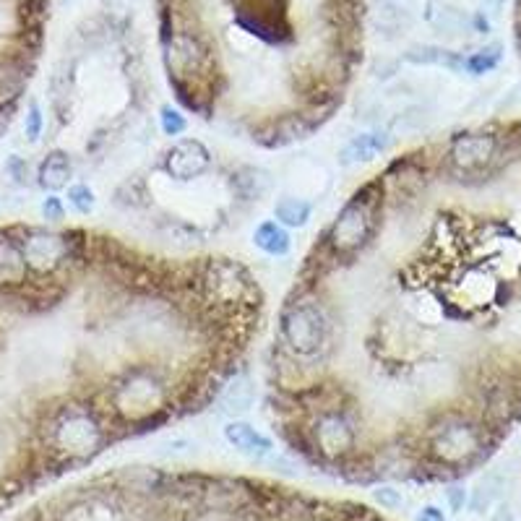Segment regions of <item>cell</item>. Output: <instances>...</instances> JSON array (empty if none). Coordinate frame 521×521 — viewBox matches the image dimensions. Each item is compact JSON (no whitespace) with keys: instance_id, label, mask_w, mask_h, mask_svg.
Segmentation results:
<instances>
[{"instance_id":"1","label":"cell","mask_w":521,"mask_h":521,"mask_svg":"<svg viewBox=\"0 0 521 521\" xmlns=\"http://www.w3.org/2000/svg\"><path fill=\"white\" fill-rule=\"evenodd\" d=\"M159 34H185L212 68V94L282 84L308 110L334 107L363 58L365 0H157Z\"/></svg>"},{"instance_id":"2","label":"cell","mask_w":521,"mask_h":521,"mask_svg":"<svg viewBox=\"0 0 521 521\" xmlns=\"http://www.w3.org/2000/svg\"><path fill=\"white\" fill-rule=\"evenodd\" d=\"M170 383L154 365H131L107 383L105 402L120 423L144 425L167 407Z\"/></svg>"},{"instance_id":"3","label":"cell","mask_w":521,"mask_h":521,"mask_svg":"<svg viewBox=\"0 0 521 521\" xmlns=\"http://www.w3.org/2000/svg\"><path fill=\"white\" fill-rule=\"evenodd\" d=\"M425 441H428L430 459L451 469L480 462L495 446L488 428L475 415L462 412V409L441 412L430 423Z\"/></svg>"},{"instance_id":"4","label":"cell","mask_w":521,"mask_h":521,"mask_svg":"<svg viewBox=\"0 0 521 521\" xmlns=\"http://www.w3.org/2000/svg\"><path fill=\"white\" fill-rule=\"evenodd\" d=\"M383 209V180L365 183L355 196L342 206V212L331 222L329 232L324 238V248L331 258H355L376 238L378 225H381Z\"/></svg>"},{"instance_id":"5","label":"cell","mask_w":521,"mask_h":521,"mask_svg":"<svg viewBox=\"0 0 521 521\" xmlns=\"http://www.w3.org/2000/svg\"><path fill=\"white\" fill-rule=\"evenodd\" d=\"M331 316L326 305L310 292L290 297L279 316V339L284 350L300 360L321 355L329 344Z\"/></svg>"},{"instance_id":"6","label":"cell","mask_w":521,"mask_h":521,"mask_svg":"<svg viewBox=\"0 0 521 521\" xmlns=\"http://www.w3.org/2000/svg\"><path fill=\"white\" fill-rule=\"evenodd\" d=\"M45 436L58 454L92 456L107 441V430L86 402H63L47 417Z\"/></svg>"},{"instance_id":"7","label":"cell","mask_w":521,"mask_h":521,"mask_svg":"<svg viewBox=\"0 0 521 521\" xmlns=\"http://www.w3.org/2000/svg\"><path fill=\"white\" fill-rule=\"evenodd\" d=\"M21 245V253L27 258L29 274L37 277H53L66 269L71 261H76L81 253V245L76 243V232H53L42 227H24L16 235Z\"/></svg>"},{"instance_id":"8","label":"cell","mask_w":521,"mask_h":521,"mask_svg":"<svg viewBox=\"0 0 521 521\" xmlns=\"http://www.w3.org/2000/svg\"><path fill=\"white\" fill-rule=\"evenodd\" d=\"M443 157L451 175L462 180L490 172L501 157V131L480 128V131L456 133Z\"/></svg>"},{"instance_id":"9","label":"cell","mask_w":521,"mask_h":521,"mask_svg":"<svg viewBox=\"0 0 521 521\" xmlns=\"http://www.w3.org/2000/svg\"><path fill=\"white\" fill-rule=\"evenodd\" d=\"M355 441V425L350 423V417L344 415L342 409L334 407L318 412L316 423H313V443H316L318 454L339 459V456L350 454Z\"/></svg>"},{"instance_id":"10","label":"cell","mask_w":521,"mask_h":521,"mask_svg":"<svg viewBox=\"0 0 521 521\" xmlns=\"http://www.w3.org/2000/svg\"><path fill=\"white\" fill-rule=\"evenodd\" d=\"M204 282L209 295L217 297L219 303H243L253 290L251 274L230 258L209 261L204 271Z\"/></svg>"},{"instance_id":"11","label":"cell","mask_w":521,"mask_h":521,"mask_svg":"<svg viewBox=\"0 0 521 521\" xmlns=\"http://www.w3.org/2000/svg\"><path fill=\"white\" fill-rule=\"evenodd\" d=\"M212 167V152L198 139H180L162 157V170L178 183H191Z\"/></svg>"},{"instance_id":"12","label":"cell","mask_w":521,"mask_h":521,"mask_svg":"<svg viewBox=\"0 0 521 521\" xmlns=\"http://www.w3.org/2000/svg\"><path fill=\"white\" fill-rule=\"evenodd\" d=\"M32 55H0V113H11L27 92L34 71Z\"/></svg>"},{"instance_id":"13","label":"cell","mask_w":521,"mask_h":521,"mask_svg":"<svg viewBox=\"0 0 521 521\" xmlns=\"http://www.w3.org/2000/svg\"><path fill=\"white\" fill-rule=\"evenodd\" d=\"M29 266L16 235L0 232V292H11L27 284Z\"/></svg>"},{"instance_id":"14","label":"cell","mask_w":521,"mask_h":521,"mask_svg":"<svg viewBox=\"0 0 521 521\" xmlns=\"http://www.w3.org/2000/svg\"><path fill=\"white\" fill-rule=\"evenodd\" d=\"M225 441L230 443L238 454L248 456V459H256V462H264V459H269V456L274 454L271 438H266L261 430L243 423V420H230V423L225 425Z\"/></svg>"},{"instance_id":"15","label":"cell","mask_w":521,"mask_h":521,"mask_svg":"<svg viewBox=\"0 0 521 521\" xmlns=\"http://www.w3.org/2000/svg\"><path fill=\"white\" fill-rule=\"evenodd\" d=\"M391 146L389 131H368V133H357L355 139L347 141L342 152H339V162L344 167H355L365 165L370 159H376L378 154H383Z\"/></svg>"},{"instance_id":"16","label":"cell","mask_w":521,"mask_h":521,"mask_svg":"<svg viewBox=\"0 0 521 521\" xmlns=\"http://www.w3.org/2000/svg\"><path fill=\"white\" fill-rule=\"evenodd\" d=\"M253 402H256L253 381L248 376H238V373L227 378V383L222 386V391H219L217 396L219 412H225V415L235 417V420H238V415L248 412V409L253 407Z\"/></svg>"},{"instance_id":"17","label":"cell","mask_w":521,"mask_h":521,"mask_svg":"<svg viewBox=\"0 0 521 521\" xmlns=\"http://www.w3.org/2000/svg\"><path fill=\"white\" fill-rule=\"evenodd\" d=\"M73 178V162L68 152L63 149H53L37 167V185L47 193H58L68 188Z\"/></svg>"},{"instance_id":"18","label":"cell","mask_w":521,"mask_h":521,"mask_svg":"<svg viewBox=\"0 0 521 521\" xmlns=\"http://www.w3.org/2000/svg\"><path fill=\"white\" fill-rule=\"evenodd\" d=\"M253 245H256L261 253H266V256H287L292 248L290 230L284 225H279L277 219H266V222H261V225L253 230Z\"/></svg>"},{"instance_id":"19","label":"cell","mask_w":521,"mask_h":521,"mask_svg":"<svg viewBox=\"0 0 521 521\" xmlns=\"http://www.w3.org/2000/svg\"><path fill=\"white\" fill-rule=\"evenodd\" d=\"M269 188V172L261 170V167H240L238 172H232V191L245 201H258L269 193Z\"/></svg>"},{"instance_id":"20","label":"cell","mask_w":521,"mask_h":521,"mask_svg":"<svg viewBox=\"0 0 521 521\" xmlns=\"http://www.w3.org/2000/svg\"><path fill=\"white\" fill-rule=\"evenodd\" d=\"M310 214H313V206L305 198L282 196L274 204V219L284 227H305L310 222Z\"/></svg>"},{"instance_id":"21","label":"cell","mask_w":521,"mask_h":521,"mask_svg":"<svg viewBox=\"0 0 521 521\" xmlns=\"http://www.w3.org/2000/svg\"><path fill=\"white\" fill-rule=\"evenodd\" d=\"M68 204H71L73 212L86 217V214H92L94 206H97V193L86 183H73L68 185Z\"/></svg>"},{"instance_id":"22","label":"cell","mask_w":521,"mask_h":521,"mask_svg":"<svg viewBox=\"0 0 521 521\" xmlns=\"http://www.w3.org/2000/svg\"><path fill=\"white\" fill-rule=\"evenodd\" d=\"M45 131V115H42L40 102H29L27 105V115H24V136H27L29 144H37Z\"/></svg>"},{"instance_id":"23","label":"cell","mask_w":521,"mask_h":521,"mask_svg":"<svg viewBox=\"0 0 521 521\" xmlns=\"http://www.w3.org/2000/svg\"><path fill=\"white\" fill-rule=\"evenodd\" d=\"M159 128H162V133H165V136L175 139V136L185 133V128H188V120H185V115L180 113V110L165 105L162 110H159Z\"/></svg>"},{"instance_id":"24","label":"cell","mask_w":521,"mask_h":521,"mask_svg":"<svg viewBox=\"0 0 521 521\" xmlns=\"http://www.w3.org/2000/svg\"><path fill=\"white\" fill-rule=\"evenodd\" d=\"M3 170H6V175L14 180L16 185H29V162L24 157H19V154H11V157L6 159Z\"/></svg>"},{"instance_id":"25","label":"cell","mask_w":521,"mask_h":521,"mask_svg":"<svg viewBox=\"0 0 521 521\" xmlns=\"http://www.w3.org/2000/svg\"><path fill=\"white\" fill-rule=\"evenodd\" d=\"M498 60H501V53H498V47H495V50H482V53L472 55V58L467 60V68L472 73H477V76H480V73H488L490 68L498 66Z\"/></svg>"},{"instance_id":"26","label":"cell","mask_w":521,"mask_h":521,"mask_svg":"<svg viewBox=\"0 0 521 521\" xmlns=\"http://www.w3.org/2000/svg\"><path fill=\"white\" fill-rule=\"evenodd\" d=\"M42 219L50 222V225H58V222H63V219H66V204H63V198H58L55 193H50V196L42 201Z\"/></svg>"},{"instance_id":"27","label":"cell","mask_w":521,"mask_h":521,"mask_svg":"<svg viewBox=\"0 0 521 521\" xmlns=\"http://www.w3.org/2000/svg\"><path fill=\"white\" fill-rule=\"evenodd\" d=\"M376 501L386 508H399L404 503V498H402V493H399V490H394V488H378L376 490Z\"/></svg>"},{"instance_id":"28","label":"cell","mask_w":521,"mask_h":521,"mask_svg":"<svg viewBox=\"0 0 521 521\" xmlns=\"http://www.w3.org/2000/svg\"><path fill=\"white\" fill-rule=\"evenodd\" d=\"M417 521H446V519H443V514L436 506H425L423 511L417 514Z\"/></svg>"},{"instance_id":"29","label":"cell","mask_w":521,"mask_h":521,"mask_svg":"<svg viewBox=\"0 0 521 521\" xmlns=\"http://www.w3.org/2000/svg\"><path fill=\"white\" fill-rule=\"evenodd\" d=\"M449 498L451 501H454V506H462V498H464V490H459V488H454L449 493Z\"/></svg>"},{"instance_id":"30","label":"cell","mask_w":521,"mask_h":521,"mask_svg":"<svg viewBox=\"0 0 521 521\" xmlns=\"http://www.w3.org/2000/svg\"><path fill=\"white\" fill-rule=\"evenodd\" d=\"M8 123H11V113H0V136L8 131Z\"/></svg>"}]
</instances>
